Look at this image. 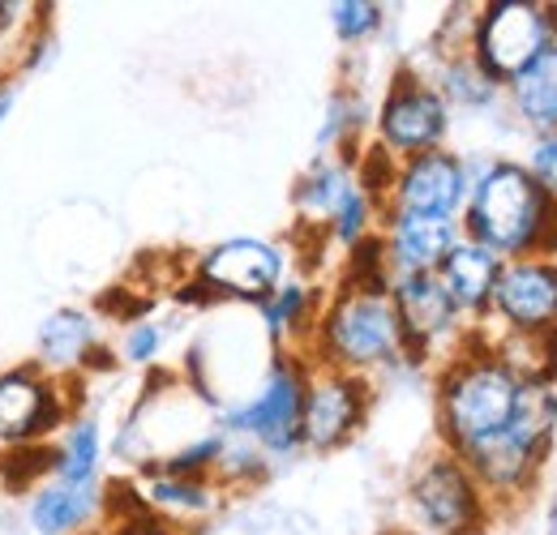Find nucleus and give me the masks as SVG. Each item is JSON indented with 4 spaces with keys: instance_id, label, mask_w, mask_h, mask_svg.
<instances>
[{
    "instance_id": "1",
    "label": "nucleus",
    "mask_w": 557,
    "mask_h": 535,
    "mask_svg": "<svg viewBox=\"0 0 557 535\" xmlns=\"http://www.w3.org/2000/svg\"><path fill=\"white\" fill-rule=\"evenodd\" d=\"M472 245L493 258H532L557 249V201L528 176V167L497 163L476 181L468 201Z\"/></svg>"
},
{
    "instance_id": "8",
    "label": "nucleus",
    "mask_w": 557,
    "mask_h": 535,
    "mask_svg": "<svg viewBox=\"0 0 557 535\" xmlns=\"http://www.w3.org/2000/svg\"><path fill=\"white\" fill-rule=\"evenodd\" d=\"M468 194L463 163L450 150H424L412 154L395 172L391 189V214H412V219H455L459 201Z\"/></svg>"
},
{
    "instance_id": "25",
    "label": "nucleus",
    "mask_w": 557,
    "mask_h": 535,
    "mask_svg": "<svg viewBox=\"0 0 557 535\" xmlns=\"http://www.w3.org/2000/svg\"><path fill=\"white\" fill-rule=\"evenodd\" d=\"M364 227H369V198H364L360 189H351L348 201H344L339 214H335V236H339L344 245H360V240H364Z\"/></svg>"
},
{
    "instance_id": "12",
    "label": "nucleus",
    "mask_w": 557,
    "mask_h": 535,
    "mask_svg": "<svg viewBox=\"0 0 557 535\" xmlns=\"http://www.w3.org/2000/svg\"><path fill=\"white\" fill-rule=\"evenodd\" d=\"M65 415L61 386L39 377L35 369H9L0 373V441L26 446L57 428Z\"/></svg>"
},
{
    "instance_id": "19",
    "label": "nucleus",
    "mask_w": 557,
    "mask_h": 535,
    "mask_svg": "<svg viewBox=\"0 0 557 535\" xmlns=\"http://www.w3.org/2000/svg\"><path fill=\"white\" fill-rule=\"evenodd\" d=\"M95 463H99V428H95V420H77L65 446L57 450V480L61 484H90Z\"/></svg>"
},
{
    "instance_id": "6",
    "label": "nucleus",
    "mask_w": 557,
    "mask_h": 535,
    "mask_svg": "<svg viewBox=\"0 0 557 535\" xmlns=\"http://www.w3.org/2000/svg\"><path fill=\"white\" fill-rule=\"evenodd\" d=\"M488 309L510 335H545L557 326V266L545 258H519L497 270Z\"/></svg>"
},
{
    "instance_id": "29",
    "label": "nucleus",
    "mask_w": 557,
    "mask_h": 535,
    "mask_svg": "<svg viewBox=\"0 0 557 535\" xmlns=\"http://www.w3.org/2000/svg\"><path fill=\"white\" fill-rule=\"evenodd\" d=\"M159 343H163L159 326H134L125 338V351H129V360H150L159 351Z\"/></svg>"
},
{
    "instance_id": "32",
    "label": "nucleus",
    "mask_w": 557,
    "mask_h": 535,
    "mask_svg": "<svg viewBox=\"0 0 557 535\" xmlns=\"http://www.w3.org/2000/svg\"><path fill=\"white\" fill-rule=\"evenodd\" d=\"M549 535H557V506H554V514H549Z\"/></svg>"
},
{
    "instance_id": "11",
    "label": "nucleus",
    "mask_w": 557,
    "mask_h": 535,
    "mask_svg": "<svg viewBox=\"0 0 557 535\" xmlns=\"http://www.w3.org/2000/svg\"><path fill=\"white\" fill-rule=\"evenodd\" d=\"M364 420V382L356 373H322L305 386V411H300V441L313 450L344 446Z\"/></svg>"
},
{
    "instance_id": "33",
    "label": "nucleus",
    "mask_w": 557,
    "mask_h": 535,
    "mask_svg": "<svg viewBox=\"0 0 557 535\" xmlns=\"http://www.w3.org/2000/svg\"><path fill=\"white\" fill-rule=\"evenodd\" d=\"M395 535H417V532H395Z\"/></svg>"
},
{
    "instance_id": "30",
    "label": "nucleus",
    "mask_w": 557,
    "mask_h": 535,
    "mask_svg": "<svg viewBox=\"0 0 557 535\" xmlns=\"http://www.w3.org/2000/svg\"><path fill=\"white\" fill-rule=\"evenodd\" d=\"M112 535H176V532H172L168 523H159L154 514H146V510H141L138 519H125V523H116V532H112Z\"/></svg>"
},
{
    "instance_id": "26",
    "label": "nucleus",
    "mask_w": 557,
    "mask_h": 535,
    "mask_svg": "<svg viewBox=\"0 0 557 535\" xmlns=\"http://www.w3.org/2000/svg\"><path fill=\"white\" fill-rule=\"evenodd\" d=\"M446 86H450V95H459V99H468V103H485L488 90H493V82H488L485 73L476 69V61L450 65V77H446Z\"/></svg>"
},
{
    "instance_id": "10",
    "label": "nucleus",
    "mask_w": 557,
    "mask_h": 535,
    "mask_svg": "<svg viewBox=\"0 0 557 535\" xmlns=\"http://www.w3.org/2000/svg\"><path fill=\"white\" fill-rule=\"evenodd\" d=\"M305 373L287 360H278L262 386V395L232 415L236 433H249L267 450H292L300 441V411H305Z\"/></svg>"
},
{
    "instance_id": "23",
    "label": "nucleus",
    "mask_w": 557,
    "mask_h": 535,
    "mask_svg": "<svg viewBox=\"0 0 557 535\" xmlns=\"http://www.w3.org/2000/svg\"><path fill=\"white\" fill-rule=\"evenodd\" d=\"M331 22H335V30H339V39H364V35H373L377 30V22H382V9L377 4H369V0H344V4H331Z\"/></svg>"
},
{
    "instance_id": "20",
    "label": "nucleus",
    "mask_w": 557,
    "mask_h": 535,
    "mask_svg": "<svg viewBox=\"0 0 557 535\" xmlns=\"http://www.w3.org/2000/svg\"><path fill=\"white\" fill-rule=\"evenodd\" d=\"M48 471H57V450H48V446H9L4 455H0V484L9 488V493H26V488H35Z\"/></svg>"
},
{
    "instance_id": "2",
    "label": "nucleus",
    "mask_w": 557,
    "mask_h": 535,
    "mask_svg": "<svg viewBox=\"0 0 557 535\" xmlns=\"http://www.w3.org/2000/svg\"><path fill=\"white\" fill-rule=\"evenodd\" d=\"M523 377L497 356V351H472L450 364L442 377V428L455 455L497 437L510 424V411L519 402Z\"/></svg>"
},
{
    "instance_id": "13",
    "label": "nucleus",
    "mask_w": 557,
    "mask_h": 535,
    "mask_svg": "<svg viewBox=\"0 0 557 535\" xmlns=\"http://www.w3.org/2000/svg\"><path fill=\"white\" fill-rule=\"evenodd\" d=\"M391 300H395V313H399V331H404V351L417 347L424 351L433 338H442L455 326V304L450 296L442 291L437 274H399L391 283Z\"/></svg>"
},
{
    "instance_id": "22",
    "label": "nucleus",
    "mask_w": 557,
    "mask_h": 535,
    "mask_svg": "<svg viewBox=\"0 0 557 535\" xmlns=\"http://www.w3.org/2000/svg\"><path fill=\"white\" fill-rule=\"evenodd\" d=\"M351 189H356V185L348 181V172H344V167H322V172H313V176L300 185L296 201H300L309 214H326V219H335V214H339V206L348 201Z\"/></svg>"
},
{
    "instance_id": "5",
    "label": "nucleus",
    "mask_w": 557,
    "mask_h": 535,
    "mask_svg": "<svg viewBox=\"0 0 557 535\" xmlns=\"http://www.w3.org/2000/svg\"><path fill=\"white\" fill-rule=\"evenodd\" d=\"M412 501H417L420 519L442 535H472L485 514V493L476 475L455 455H437L417 471Z\"/></svg>"
},
{
    "instance_id": "31",
    "label": "nucleus",
    "mask_w": 557,
    "mask_h": 535,
    "mask_svg": "<svg viewBox=\"0 0 557 535\" xmlns=\"http://www.w3.org/2000/svg\"><path fill=\"white\" fill-rule=\"evenodd\" d=\"M13 99H17V86H13V82H4V86H0V121L9 116V108H13Z\"/></svg>"
},
{
    "instance_id": "14",
    "label": "nucleus",
    "mask_w": 557,
    "mask_h": 535,
    "mask_svg": "<svg viewBox=\"0 0 557 535\" xmlns=\"http://www.w3.org/2000/svg\"><path fill=\"white\" fill-rule=\"evenodd\" d=\"M386 262L395 274H437L446 253L459 245L455 219H412V214H391L386 232Z\"/></svg>"
},
{
    "instance_id": "4",
    "label": "nucleus",
    "mask_w": 557,
    "mask_h": 535,
    "mask_svg": "<svg viewBox=\"0 0 557 535\" xmlns=\"http://www.w3.org/2000/svg\"><path fill=\"white\" fill-rule=\"evenodd\" d=\"M554 9L506 0L488 4L476 26V69L488 82H515L545 48H554Z\"/></svg>"
},
{
    "instance_id": "18",
    "label": "nucleus",
    "mask_w": 557,
    "mask_h": 535,
    "mask_svg": "<svg viewBox=\"0 0 557 535\" xmlns=\"http://www.w3.org/2000/svg\"><path fill=\"white\" fill-rule=\"evenodd\" d=\"M86 347H90V318L82 313H52L44 326H39V351L52 369H65L73 360H86Z\"/></svg>"
},
{
    "instance_id": "9",
    "label": "nucleus",
    "mask_w": 557,
    "mask_h": 535,
    "mask_svg": "<svg viewBox=\"0 0 557 535\" xmlns=\"http://www.w3.org/2000/svg\"><path fill=\"white\" fill-rule=\"evenodd\" d=\"M283 274V258L267 240H227L210 249L198 270V287L207 296H240V300H271Z\"/></svg>"
},
{
    "instance_id": "7",
    "label": "nucleus",
    "mask_w": 557,
    "mask_h": 535,
    "mask_svg": "<svg viewBox=\"0 0 557 535\" xmlns=\"http://www.w3.org/2000/svg\"><path fill=\"white\" fill-rule=\"evenodd\" d=\"M377 129H382V146L391 154L412 159L424 150H437V141L446 134V99L412 73H399L382 103Z\"/></svg>"
},
{
    "instance_id": "3",
    "label": "nucleus",
    "mask_w": 557,
    "mask_h": 535,
    "mask_svg": "<svg viewBox=\"0 0 557 535\" xmlns=\"http://www.w3.org/2000/svg\"><path fill=\"white\" fill-rule=\"evenodd\" d=\"M322 351L339 373L373 369L386 364L391 356L404 351V331L391 291H364V287H344L335 304L326 309L322 326Z\"/></svg>"
},
{
    "instance_id": "16",
    "label": "nucleus",
    "mask_w": 557,
    "mask_h": 535,
    "mask_svg": "<svg viewBox=\"0 0 557 535\" xmlns=\"http://www.w3.org/2000/svg\"><path fill=\"white\" fill-rule=\"evenodd\" d=\"M103 506V488L90 484H48L35 501H30V523L39 535H70L86 527Z\"/></svg>"
},
{
    "instance_id": "28",
    "label": "nucleus",
    "mask_w": 557,
    "mask_h": 535,
    "mask_svg": "<svg viewBox=\"0 0 557 535\" xmlns=\"http://www.w3.org/2000/svg\"><path fill=\"white\" fill-rule=\"evenodd\" d=\"M219 455H223V441H219V437H207V441H198V446L181 450L176 459H168V463H163V471H168V475H194L198 468L214 463Z\"/></svg>"
},
{
    "instance_id": "15",
    "label": "nucleus",
    "mask_w": 557,
    "mask_h": 535,
    "mask_svg": "<svg viewBox=\"0 0 557 535\" xmlns=\"http://www.w3.org/2000/svg\"><path fill=\"white\" fill-rule=\"evenodd\" d=\"M497 270H502V262H497L488 249L472 245V240H459V245L446 253V262L437 266V283H442V291L450 296L455 313H485L488 300H493Z\"/></svg>"
},
{
    "instance_id": "21",
    "label": "nucleus",
    "mask_w": 557,
    "mask_h": 535,
    "mask_svg": "<svg viewBox=\"0 0 557 535\" xmlns=\"http://www.w3.org/2000/svg\"><path fill=\"white\" fill-rule=\"evenodd\" d=\"M146 501L176 510V514H202L210 510V493L198 475H159L146 484Z\"/></svg>"
},
{
    "instance_id": "17",
    "label": "nucleus",
    "mask_w": 557,
    "mask_h": 535,
    "mask_svg": "<svg viewBox=\"0 0 557 535\" xmlns=\"http://www.w3.org/2000/svg\"><path fill=\"white\" fill-rule=\"evenodd\" d=\"M510 90H515L519 116H523L532 129H541L545 137L557 134V43L545 48L532 65L523 69V73L510 82Z\"/></svg>"
},
{
    "instance_id": "24",
    "label": "nucleus",
    "mask_w": 557,
    "mask_h": 535,
    "mask_svg": "<svg viewBox=\"0 0 557 535\" xmlns=\"http://www.w3.org/2000/svg\"><path fill=\"white\" fill-rule=\"evenodd\" d=\"M305 287L300 283H287V287H275V296L271 300H262V309H267V326L271 331H287V326H296L300 318H305Z\"/></svg>"
},
{
    "instance_id": "27",
    "label": "nucleus",
    "mask_w": 557,
    "mask_h": 535,
    "mask_svg": "<svg viewBox=\"0 0 557 535\" xmlns=\"http://www.w3.org/2000/svg\"><path fill=\"white\" fill-rule=\"evenodd\" d=\"M528 176L557 201V134L541 137L536 150H532V163H528Z\"/></svg>"
}]
</instances>
